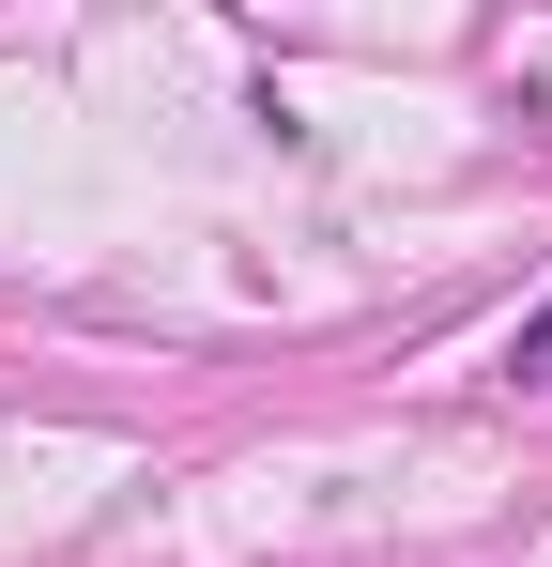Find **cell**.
<instances>
[{"mask_svg": "<svg viewBox=\"0 0 552 567\" xmlns=\"http://www.w3.org/2000/svg\"><path fill=\"white\" fill-rule=\"evenodd\" d=\"M507 383H552V307L522 322V338H507Z\"/></svg>", "mask_w": 552, "mask_h": 567, "instance_id": "obj_1", "label": "cell"}]
</instances>
